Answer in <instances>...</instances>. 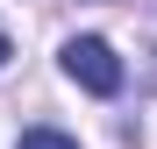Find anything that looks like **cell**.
I'll return each mask as SVG.
<instances>
[{
    "mask_svg": "<svg viewBox=\"0 0 157 149\" xmlns=\"http://www.w3.org/2000/svg\"><path fill=\"white\" fill-rule=\"evenodd\" d=\"M64 78L86 85L93 99H114V92H121V57H114L100 36H71V43H64Z\"/></svg>",
    "mask_w": 157,
    "mask_h": 149,
    "instance_id": "obj_1",
    "label": "cell"
},
{
    "mask_svg": "<svg viewBox=\"0 0 157 149\" xmlns=\"http://www.w3.org/2000/svg\"><path fill=\"white\" fill-rule=\"evenodd\" d=\"M14 149H78V142H71V135H57V128H29Z\"/></svg>",
    "mask_w": 157,
    "mask_h": 149,
    "instance_id": "obj_2",
    "label": "cell"
},
{
    "mask_svg": "<svg viewBox=\"0 0 157 149\" xmlns=\"http://www.w3.org/2000/svg\"><path fill=\"white\" fill-rule=\"evenodd\" d=\"M0 64H7V36H0Z\"/></svg>",
    "mask_w": 157,
    "mask_h": 149,
    "instance_id": "obj_3",
    "label": "cell"
}]
</instances>
